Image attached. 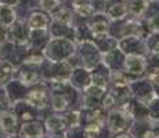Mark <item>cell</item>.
Wrapping results in <instances>:
<instances>
[{"mask_svg": "<svg viewBox=\"0 0 159 138\" xmlns=\"http://www.w3.org/2000/svg\"><path fill=\"white\" fill-rule=\"evenodd\" d=\"M112 104H114V98L111 96H107L105 100H104V106H111Z\"/></svg>", "mask_w": 159, "mask_h": 138, "instance_id": "obj_23", "label": "cell"}, {"mask_svg": "<svg viewBox=\"0 0 159 138\" xmlns=\"http://www.w3.org/2000/svg\"><path fill=\"white\" fill-rule=\"evenodd\" d=\"M126 11H127V8H126V6H123V4H115L109 8V14H111L114 18L123 17V15L126 14Z\"/></svg>", "mask_w": 159, "mask_h": 138, "instance_id": "obj_12", "label": "cell"}, {"mask_svg": "<svg viewBox=\"0 0 159 138\" xmlns=\"http://www.w3.org/2000/svg\"><path fill=\"white\" fill-rule=\"evenodd\" d=\"M8 42L14 43L17 46H24L29 42L28 28L24 26L20 22H13V25L8 28Z\"/></svg>", "mask_w": 159, "mask_h": 138, "instance_id": "obj_1", "label": "cell"}, {"mask_svg": "<svg viewBox=\"0 0 159 138\" xmlns=\"http://www.w3.org/2000/svg\"><path fill=\"white\" fill-rule=\"evenodd\" d=\"M8 42V26L0 25V44Z\"/></svg>", "mask_w": 159, "mask_h": 138, "instance_id": "obj_18", "label": "cell"}, {"mask_svg": "<svg viewBox=\"0 0 159 138\" xmlns=\"http://www.w3.org/2000/svg\"><path fill=\"white\" fill-rule=\"evenodd\" d=\"M39 3H40V6L44 10H54L57 6L56 0H39Z\"/></svg>", "mask_w": 159, "mask_h": 138, "instance_id": "obj_17", "label": "cell"}, {"mask_svg": "<svg viewBox=\"0 0 159 138\" xmlns=\"http://www.w3.org/2000/svg\"><path fill=\"white\" fill-rule=\"evenodd\" d=\"M4 134H6V133H4ZM4 134H3V133H0V138H7V137L4 136Z\"/></svg>", "mask_w": 159, "mask_h": 138, "instance_id": "obj_25", "label": "cell"}, {"mask_svg": "<svg viewBox=\"0 0 159 138\" xmlns=\"http://www.w3.org/2000/svg\"><path fill=\"white\" fill-rule=\"evenodd\" d=\"M54 18L57 21H60L61 24H68L71 21V14H69L68 10L65 8H58V10L54 13Z\"/></svg>", "mask_w": 159, "mask_h": 138, "instance_id": "obj_10", "label": "cell"}, {"mask_svg": "<svg viewBox=\"0 0 159 138\" xmlns=\"http://www.w3.org/2000/svg\"><path fill=\"white\" fill-rule=\"evenodd\" d=\"M114 80H115V84H118V86H126L127 84L126 78H125L122 73H116V75H114Z\"/></svg>", "mask_w": 159, "mask_h": 138, "instance_id": "obj_20", "label": "cell"}, {"mask_svg": "<svg viewBox=\"0 0 159 138\" xmlns=\"http://www.w3.org/2000/svg\"><path fill=\"white\" fill-rule=\"evenodd\" d=\"M53 105L56 109H65L66 101L61 96H56V97H53Z\"/></svg>", "mask_w": 159, "mask_h": 138, "instance_id": "obj_15", "label": "cell"}, {"mask_svg": "<svg viewBox=\"0 0 159 138\" xmlns=\"http://www.w3.org/2000/svg\"><path fill=\"white\" fill-rule=\"evenodd\" d=\"M48 24V20L44 14H40V13H33L30 15V18L28 20V24L26 26L29 29L35 30V29H44Z\"/></svg>", "mask_w": 159, "mask_h": 138, "instance_id": "obj_4", "label": "cell"}, {"mask_svg": "<svg viewBox=\"0 0 159 138\" xmlns=\"http://www.w3.org/2000/svg\"><path fill=\"white\" fill-rule=\"evenodd\" d=\"M47 127L50 130H58V128H62V120L61 118H57V116H53L47 120Z\"/></svg>", "mask_w": 159, "mask_h": 138, "instance_id": "obj_13", "label": "cell"}, {"mask_svg": "<svg viewBox=\"0 0 159 138\" xmlns=\"http://www.w3.org/2000/svg\"><path fill=\"white\" fill-rule=\"evenodd\" d=\"M26 101L33 108H43L46 105V93L43 90H32L26 96Z\"/></svg>", "mask_w": 159, "mask_h": 138, "instance_id": "obj_3", "label": "cell"}, {"mask_svg": "<svg viewBox=\"0 0 159 138\" xmlns=\"http://www.w3.org/2000/svg\"><path fill=\"white\" fill-rule=\"evenodd\" d=\"M0 22H2V25L6 26L14 22V13L8 6H2L0 7Z\"/></svg>", "mask_w": 159, "mask_h": 138, "instance_id": "obj_8", "label": "cell"}, {"mask_svg": "<svg viewBox=\"0 0 159 138\" xmlns=\"http://www.w3.org/2000/svg\"><path fill=\"white\" fill-rule=\"evenodd\" d=\"M126 68L130 73H141L145 68V62L139 55H131L126 61Z\"/></svg>", "mask_w": 159, "mask_h": 138, "instance_id": "obj_5", "label": "cell"}, {"mask_svg": "<svg viewBox=\"0 0 159 138\" xmlns=\"http://www.w3.org/2000/svg\"><path fill=\"white\" fill-rule=\"evenodd\" d=\"M98 131H100L98 126H89L86 128V134H87L89 138H94L97 134H98Z\"/></svg>", "mask_w": 159, "mask_h": 138, "instance_id": "obj_19", "label": "cell"}, {"mask_svg": "<svg viewBox=\"0 0 159 138\" xmlns=\"http://www.w3.org/2000/svg\"><path fill=\"white\" fill-rule=\"evenodd\" d=\"M149 25H151L152 30H159V15L158 17H154L151 21H149Z\"/></svg>", "mask_w": 159, "mask_h": 138, "instance_id": "obj_21", "label": "cell"}, {"mask_svg": "<svg viewBox=\"0 0 159 138\" xmlns=\"http://www.w3.org/2000/svg\"><path fill=\"white\" fill-rule=\"evenodd\" d=\"M22 136L25 138H39L42 136L40 126L38 123H28L22 127Z\"/></svg>", "mask_w": 159, "mask_h": 138, "instance_id": "obj_7", "label": "cell"}, {"mask_svg": "<svg viewBox=\"0 0 159 138\" xmlns=\"http://www.w3.org/2000/svg\"><path fill=\"white\" fill-rule=\"evenodd\" d=\"M147 8V0H133L130 4V10L134 14H141Z\"/></svg>", "mask_w": 159, "mask_h": 138, "instance_id": "obj_11", "label": "cell"}, {"mask_svg": "<svg viewBox=\"0 0 159 138\" xmlns=\"http://www.w3.org/2000/svg\"><path fill=\"white\" fill-rule=\"evenodd\" d=\"M13 75V66L8 61L0 60V86L6 84Z\"/></svg>", "mask_w": 159, "mask_h": 138, "instance_id": "obj_6", "label": "cell"}, {"mask_svg": "<svg viewBox=\"0 0 159 138\" xmlns=\"http://www.w3.org/2000/svg\"><path fill=\"white\" fill-rule=\"evenodd\" d=\"M0 112H2V109H0Z\"/></svg>", "mask_w": 159, "mask_h": 138, "instance_id": "obj_27", "label": "cell"}, {"mask_svg": "<svg viewBox=\"0 0 159 138\" xmlns=\"http://www.w3.org/2000/svg\"><path fill=\"white\" fill-rule=\"evenodd\" d=\"M155 51H157V53H159V43L157 46H155Z\"/></svg>", "mask_w": 159, "mask_h": 138, "instance_id": "obj_24", "label": "cell"}, {"mask_svg": "<svg viewBox=\"0 0 159 138\" xmlns=\"http://www.w3.org/2000/svg\"><path fill=\"white\" fill-rule=\"evenodd\" d=\"M76 11L83 17H90L93 14V7L89 4H76Z\"/></svg>", "mask_w": 159, "mask_h": 138, "instance_id": "obj_14", "label": "cell"}, {"mask_svg": "<svg viewBox=\"0 0 159 138\" xmlns=\"http://www.w3.org/2000/svg\"><path fill=\"white\" fill-rule=\"evenodd\" d=\"M149 79H151V80L154 82L155 84H159V70H155V72H152L151 75H149Z\"/></svg>", "mask_w": 159, "mask_h": 138, "instance_id": "obj_22", "label": "cell"}, {"mask_svg": "<svg viewBox=\"0 0 159 138\" xmlns=\"http://www.w3.org/2000/svg\"><path fill=\"white\" fill-rule=\"evenodd\" d=\"M91 29H93V32L96 35H101V33H105L107 25H105V22H94Z\"/></svg>", "mask_w": 159, "mask_h": 138, "instance_id": "obj_16", "label": "cell"}, {"mask_svg": "<svg viewBox=\"0 0 159 138\" xmlns=\"http://www.w3.org/2000/svg\"><path fill=\"white\" fill-rule=\"evenodd\" d=\"M119 138H127V137H119Z\"/></svg>", "mask_w": 159, "mask_h": 138, "instance_id": "obj_26", "label": "cell"}, {"mask_svg": "<svg viewBox=\"0 0 159 138\" xmlns=\"http://www.w3.org/2000/svg\"><path fill=\"white\" fill-rule=\"evenodd\" d=\"M111 126H112V128L116 130V131L123 130L125 126H126V119H125V116L122 115V113H119V112L112 113V116H111Z\"/></svg>", "mask_w": 159, "mask_h": 138, "instance_id": "obj_9", "label": "cell"}, {"mask_svg": "<svg viewBox=\"0 0 159 138\" xmlns=\"http://www.w3.org/2000/svg\"><path fill=\"white\" fill-rule=\"evenodd\" d=\"M17 126H18L17 116L13 115L11 112H7V110L0 112V128L6 134H14L17 131Z\"/></svg>", "mask_w": 159, "mask_h": 138, "instance_id": "obj_2", "label": "cell"}]
</instances>
